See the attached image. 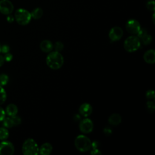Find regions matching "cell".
Instances as JSON below:
<instances>
[{"label":"cell","instance_id":"cell-1","mask_svg":"<svg viewBox=\"0 0 155 155\" xmlns=\"http://www.w3.org/2000/svg\"><path fill=\"white\" fill-rule=\"evenodd\" d=\"M64 62L63 56L58 51H50L46 58L47 66L53 70H58L61 68Z\"/></svg>","mask_w":155,"mask_h":155},{"label":"cell","instance_id":"cell-2","mask_svg":"<svg viewBox=\"0 0 155 155\" xmlns=\"http://www.w3.org/2000/svg\"><path fill=\"white\" fill-rule=\"evenodd\" d=\"M74 145L78 151L84 153L91 150L92 142L87 136L81 134L76 137Z\"/></svg>","mask_w":155,"mask_h":155},{"label":"cell","instance_id":"cell-3","mask_svg":"<svg viewBox=\"0 0 155 155\" xmlns=\"http://www.w3.org/2000/svg\"><path fill=\"white\" fill-rule=\"evenodd\" d=\"M22 151L24 155H37L39 154V147L34 139L28 138L23 143Z\"/></svg>","mask_w":155,"mask_h":155},{"label":"cell","instance_id":"cell-4","mask_svg":"<svg viewBox=\"0 0 155 155\" xmlns=\"http://www.w3.org/2000/svg\"><path fill=\"white\" fill-rule=\"evenodd\" d=\"M14 18L17 23L21 25H27L31 19V13L22 8H18L15 11Z\"/></svg>","mask_w":155,"mask_h":155},{"label":"cell","instance_id":"cell-5","mask_svg":"<svg viewBox=\"0 0 155 155\" xmlns=\"http://www.w3.org/2000/svg\"><path fill=\"white\" fill-rule=\"evenodd\" d=\"M141 42L137 36L132 35L128 37L124 42V48L128 52H134L140 47Z\"/></svg>","mask_w":155,"mask_h":155},{"label":"cell","instance_id":"cell-6","mask_svg":"<svg viewBox=\"0 0 155 155\" xmlns=\"http://www.w3.org/2000/svg\"><path fill=\"white\" fill-rule=\"evenodd\" d=\"M125 28L129 33L135 35L137 34L139 31L140 30L141 27L138 21L134 19H131L126 22Z\"/></svg>","mask_w":155,"mask_h":155},{"label":"cell","instance_id":"cell-7","mask_svg":"<svg viewBox=\"0 0 155 155\" xmlns=\"http://www.w3.org/2000/svg\"><path fill=\"white\" fill-rule=\"evenodd\" d=\"M15 152V148L13 143L4 140L0 143L1 155H12Z\"/></svg>","mask_w":155,"mask_h":155},{"label":"cell","instance_id":"cell-8","mask_svg":"<svg viewBox=\"0 0 155 155\" xmlns=\"http://www.w3.org/2000/svg\"><path fill=\"white\" fill-rule=\"evenodd\" d=\"M14 6L10 0H0V13L5 15L12 14Z\"/></svg>","mask_w":155,"mask_h":155},{"label":"cell","instance_id":"cell-9","mask_svg":"<svg viewBox=\"0 0 155 155\" xmlns=\"http://www.w3.org/2000/svg\"><path fill=\"white\" fill-rule=\"evenodd\" d=\"M79 128L82 133L84 134H88L93 131V123L91 119L88 118H85L80 122Z\"/></svg>","mask_w":155,"mask_h":155},{"label":"cell","instance_id":"cell-10","mask_svg":"<svg viewBox=\"0 0 155 155\" xmlns=\"http://www.w3.org/2000/svg\"><path fill=\"white\" fill-rule=\"evenodd\" d=\"M124 31L119 27H114L111 28L108 33V37L111 41L115 42L120 40L122 37Z\"/></svg>","mask_w":155,"mask_h":155},{"label":"cell","instance_id":"cell-11","mask_svg":"<svg viewBox=\"0 0 155 155\" xmlns=\"http://www.w3.org/2000/svg\"><path fill=\"white\" fill-rule=\"evenodd\" d=\"M136 35L140 39V42L144 45H148L152 41V36L144 28H140Z\"/></svg>","mask_w":155,"mask_h":155},{"label":"cell","instance_id":"cell-12","mask_svg":"<svg viewBox=\"0 0 155 155\" xmlns=\"http://www.w3.org/2000/svg\"><path fill=\"white\" fill-rule=\"evenodd\" d=\"M93 111L91 105L88 103H84L79 107V112L80 114L84 117L89 116Z\"/></svg>","mask_w":155,"mask_h":155},{"label":"cell","instance_id":"cell-13","mask_svg":"<svg viewBox=\"0 0 155 155\" xmlns=\"http://www.w3.org/2000/svg\"><path fill=\"white\" fill-rule=\"evenodd\" d=\"M144 61L149 64H153L155 62V51L153 49L148 50L143 54Z\"/></svg>","mask_w":155,"mask_h":155},{"label":"cell","instance_id":"cell-14","mask_svg":"<svg viewBox=\"0 0 155 155\" xmlns=\"http://www.w3.org/2000/svg\"><path fill=\"white\" fill-rule=\"evenodd\" d=\"M53 147L48 142L43 143L40 148H39V154L41 155H49L52 152Z\"/></svg>","mask_w":155,"mask_h":155},{"label":"cell","instance_id":"cell-15","mask_svg":"<svg viewBox=\"0 0 155 155\" xmlns=\"http://www.w3.org/2000/svg\"><path fill=\"white\" fill-rule=\"evenodd\" d=\"M41 50L45 53H50L53 48V44L49 40H44L40 44Z\"/></svg>","mask_w":155,"mask_h":155},{"label":"cell","instance_id":"cell-16","mask_svg":"<svg viewBox=\"0 0 155 155\" xmlns=\"http://www.w3.org/2000/svg\"><path fill=\"white\" fill-rule=\"evenodd\" d=\"M122 121L121 116L117 113L112 114L108 118V122L110 125L113 126L118 125Z\"/></svg>","mask_w":155,"mask_h":155},{"label":"cell","instance_id":"cell-17","mask_svg":"<svg viewBox=\"0 0 155 155\" xmlns=\"http://www.w3.org/2000/svg\"><path fill=\"white\" fill-rule=\"evenodd\" d=\"M5 111V114H7L8 116H14L17 114L18 109L15 104H10L7 106Z\"/></svg>","mask_w":155,"mask_h":155},{"label":"cell","instance_id":"cell-18","mask_svg":"<svg viewBox=\"0 0 155 155\" xmlns=\"http://www.w3.org/2000/svg\"><path fill=\"white\" fill-rule=\"evenodd\" d=\"M30 13L31 18H33L34 19H39L43 15V10L40 7H36L34 8Z\"/></svg>","mask_w":155,"mask_h":155},{"label":"cell","instance_id":"cell-19","mask_svg":"<svg viewBox=\"0 0 155 155\" xmlns=\"http://www.w3.org/2000/svg\"><path fill=\"white\" fill-rule=\"evenodd\" d=\"M2 122H3V125L6 128H10L14 126L13 122L12 117L10 116H8L7 117H5L4 119L2 120Z\"/></svg>","mask_w":155,"mask_h":155},{"label":"cell","instance_id":"cell-20","mask_svg":"<svg viewBox=\"0 0 155 155\" xmlns=\"http://www.w3.org/2000/svg\"><path fill=\"white\" fill-rule=\"evenodd\" d=\"M9 136V133L5 127L0 128V140H6Z\"/></svg>","mask_w":155,"mask_h":155},{"label":"cell","instance_id":"cell-21","mask_svg":"<svg viewBox=\"0 0 155 155\" xmlns=\"http://www.w3.org/2000/svg\"><path fill=\"white\" fill-rule=\"evenodd\" d=\"M7 99V94L4 88L0 85V105L4 104Z\"/></svg>","mask_w":155,"mask_h":155},{"label":"cell","instance_id":"cell-22","mask_svg":"<svg viewBox=\"0 0 155 155\" xmlns=\"http://www.w3.org/2000/svg\"><path fill=\"white\" fill-rule=\"evenodd\" d=\"M8 82V76L6 74H0V85L4 86Z\"/></svg>","mask_w":155,"mask_h":155},{"label":"cell","instance_id":"cell-23","mask_svg":"<svg viewBox=\"0 0 155 155\" xmlns=\"http://www.w3.org/2000/svg\"><path fill=\"white\" fill-rule=\"evenodd\" d=\"M147 110L150 113H153L155 109V104L153 101H148L146 104Z\"/></svg>","mask_w":155,"mask_h":155},{"label":"cell","instance_id":"cell-24","mask_svg":"<svg viewBox=\"0 0 155 155\" xmlns=\"http://www.w3.org/2000/svg\"><path fill=\"white\" fill-rule=\"evenodd\" d=\"M146 7L148 10L154 12V9H155L154 1L153 0H149L148 1H147V4H146Z\"/></svg>","mask_w":155,"mask_h":155},{"label":"cell","instance_id":"cell-25","mask_svg":"<svg viewBox=\"0 0 155 155\" xmlns=\"http://www.w3.org/2000/svg\"><path fill=\"white\" fill-rule=\"evenodd\" d=\"M53 48H54V51L60 52L64 48V44L61 42H60V41L56 42L54 44V45H53Z\"/></svg>","mask_w":155,"mask_h":155},{"label":"cell","instance_id":"cell-26","mask_svg":"<svg viewBox=\"0 0 155 155\" xmlns=\"http://www.w3.org/2000/svg\"><path fill=\"white\" fill-rule=\"evenodd\" d=\"M10 117H12V121L13 122L14 126L18 125L21 123V119L19 116L15 115L14 116H10Z\"/></svg>","mask_w":155,"mask_h":155},{"label":"cell","instance_id":"cell-27","mask_svg":"<svg viewBox=\"0 0 155 155\" xmlns=\"http://www.w3.org/2000/svg\"><path fill=\"white\" fill-rule=\"evenodd\" d=\"M146 97L148 99H154V91L153 90H150L146 93Z\"/></svg>","mask_w":155,"mask_h":155},{"label":"cell","instance_id":"cell-28","mask_svg":"<svg viewBox=\"0 0 155 155\" xmlns=\"http://www.w3.org/2000/svg\"><path fill=\"white\" fill-rule=\"evenodd\" d=\"M10 51V47L7 44H4L1 47V52L4 54H5Z\"/></svg>","mask_w":155,"mask_h":155},{"label":"cell","instance_id":"cell-29","mask_svg":"<svg viewBox=\"0 0 155 155\" xmlns=\"http://www.w3.org/2000/svg\"><path fill=\"white\" fill-rule=\"evenodd\" d=\"M4 58L5 61L10 62V61H12V59H13V55H12V54H11L10 53L8 52V53H5V54H4Z\"/></svg>","mask_w":155,"mask_h":155},{"label":"cell","instance_id":"cell-30","mask_svg":"<svg viewBox=\"0 0 155 155\" xmlns=\"http://www.w3.org/2000/svg\"><path fill=\"white\" fill-rule=\"evenodd\" d=\"M5 117V111L1 107H0V122L2 121V120L4 119Z\"/></svg>","mask_w":155,"mask_h":155},{"label":"cell","instance_id":"cell-31","mask_svg":"<svg viewBox=\"0 0 155 155\" xmlns=\"http://www.w3.org/2000/svg\"><path fill=\"white\" fill-rule=\"evenodd\" d=\"M14 20H15V18H14V16H12L11 14L7 15V21L8 22H13Z\"/></svg>","mask_w":155,"mask_h":155},{"label":"cell","instance_id":"cell-32","mask_svg":"<svg viewBox=\"0 0 155 155\" xmlns=\"http://www.w3.org/2000/svg\"><path fill=\"white\" fill-rule=\"evenodd\" d=\"M4 62H5V59H4V56L0 54V67L2 66V65L4 64Z\"/></svg>","mask_w":155,"mask_h":155},{"label":"cell","instance_id":"cell-33","mask_svg":"<svg viewBox=\"0 0 155 155\" xmlns=\"http://www.w3.org/2000/svg\"><path fill=\"white\" fill-rule=\"evenodd\" d=\"M1 44H0V52H1Z\"/></svg>","mask_w":155,"mask_h":155}]
</instances>
